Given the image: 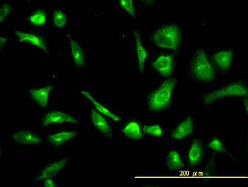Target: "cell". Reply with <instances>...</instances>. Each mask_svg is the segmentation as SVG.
Segmentation results:
<instances>
[{
  "label": "cell",
  "instance_id": "1",
  "mask_svg": "<svg viewBox=\"0 0 248 187\" xmlns=\"http://www.w3.org/2000/svg\"><path fill=\"white\" fill-rule=\"evenodd\" d=\"M189 74L200 83L211 82L216 77L215 66L212 64L209 54L203 49H198L192 56L189 64Z\"/></svg>",
  "mask_w": 248,
  "mask_h": 187
},
{
  "label": "cell",
  "instance_id": "2",
  "mask_svg": "<svg viewBox=\"0 0 248 187\" xmlns=\"http://www.w3.org/2000/svg\"><path fill=\"white\" fill-rule=\"evenodd\" d=\"M153 43L160 48L176 51L182 43V32L177 24H167L156 29L152 36Z\"/></svg>",
  "mask_w": 248,
  "mask_h": 187
},
{
  "label": "cell",
  "instance_id": "3",
  "mask_svg": "<svg viewBox=\"0 0 248 187\" xmlns=\"http://www.w3.org/2000/svg\"><path fill=\"white\" fill-rule=\"evenodd\" d=\"M177 79H167L153 91L147 99L148 109L154 112H161L169 108L172 104Z\"/></svg>",
  "mask_w": 248,
  "mask_h": 187
},
{
  "label": "cell",
  "instance_id": "4",
  "mask_svg": "<svg viewBox=\"0 0 248 187\" xmlns=\"http://www.w3.org/2000/svg\"><path fill=\"white\" fill-rule=\"evenodd\" d=\"M231 96H248V89L243 81L232 82L206 94L203 97V105H209L218 99Z\"/></svg>",
  "mask_w": 248,
  "mask_h": 187
},
{
  "label": "cell",
  "instance_id": "5",
  "mask_svg": "<svg viewBox=\"0 0 248 187\" xmlns=\"http://www.w3.org/2000/svg\"><path fill=\"white\" fill-rule=\"evenodd\" d=\"M134 36V62L137 68L140 73H143L146 68V63H147L148 57H149V51L143 42L141 33L139 30L133 31Z\"/></svg>",
  "mask_w": 248,
  "mask_h": 187
},
{
  "label": "cell",
  "instance_id": "6",
  "mask_svg": "<svg viewBox=\"0 0 248 187\" xmlns=\"http://www.w3.org/2000/svg\"><path fill=\"white\" fill-rule=\"evenodd\" d=\"M79 123V119L72 113H66L60 109H54L46 113L42 119V125L47 127L50 125H62V124H76Z\"/></svg>",
  "mask_w": 248,
  "mask_h": 187
},
{
  "label": "cell",
  "instance_id": "7",
  "mask_svg": "<svg viewBox=\"0 0 248 187\" xmlns=\"http://www.w3.org/2000/svg\"><path fill=\"white\" fill-rule=\"evenodd\" d=\"M235 52L232 49L220 48L212 55L211 62L215 68L221 71H229L233 62Z\"/></svg>",
  "mask_w": 248,
  "mask_h": 187
},
{
  "label": "cell",
  "instance_id": "8",
  "mask_svg": "<svg viewBox=\"0 0 248 187\" xmlns=\"http://www.w3.org/2000/svg\"><path fill=\"white\" fill-rule=\"evenodd\" d=\"M175 59L170 54H160L153 60V69L161 77H169L175 69Z\"/></svg>",
  "mask_w": 248,
  "mask_h": 187
},
{
  "label": "cell",
  "instance_id": "9",
  "mask_svg": "<svg viewBox=\"0 0 248 187\" xmlns=\"http://www.w3.org/2000/svg\"><path fill=\"white\" fill-rule=\"evenodd\" d=\"M89 119L92 128L96 132L104 136H112V128L110 126L109 122L106 119V116L96 110L93 106L89 110Z\"/></svg>",
  "mask_w": 248,
  "mask_h": 187
},
{
  "label": "cell",
  "instance_id": "10",
  "mask_svg": "<svg viewBox=\"0 0 248 187\" xmlns=\"http://www.w3.org/2000/svg\"><path fill=\"white\" fill-rule=\"evenodd\" d=\"M204 148L202 141L194 139L189 144L186 155V161L189 168H195L203 159Z\"/></svg>",
  "mask_w": 248,
  "mask_h": 187
},
{
  "label": "cell",
  "instance_id": "11",
  "mask_svg": "<svg viewBox=\"0 0 248 187\" xmlns=\"http://www.w3.org/2000/svg\"><path fill=\"white\" fill-rule=\"evenodd\" d=\"M52 88V85H46L30 89L29 91V98L32 99L37 105H39L40 107L46 108L50 104Z\"/></svg>",
  "mask_w": 248,
  "mask_h": 187
},
{
  "label": "cell",
  "instance_id": "12",
  "mask_svg": "<svg viewBox=\"0 0 248 187\" xmlns=\"http://www.w3.org/2000/svg\"><path fill=\"white\" fill-rule=\"evenodd\" d=\"M13 142L20 145H39L43 142L42 137L37 132L28 129H18L13 133Z\"/></svg>",
  "mask_w": 248,
  "mask_h": 187
},
{
  "label": "cell",
  "instance_id": "13",
  "mask_svg": "<svg viewBox=\"0 0 248 187\" xmlns=\"http://www.w3.org/2000/svg\"><path fill=\"white\" fill-rule=\"evenodd\" d=\"M15 33L16 37L19 40L20 43L33 46V47L42 49L46 53H49L47 43L46 42V40L43 37H41L40 35L33 33V32L20 31H15Z\"/></svg>",
  "mask_w": 248,
  "mask_h": 187
},
{
  "label": "cell",
  "instance_id": "14",
  "mask_svg": "<svg viewBox=\"0 0 248 187\" xmlns=\"http://www.w3.org/2000/svg\"><path fill=\"white\" fill-rule=\"evenodd\" d=\"M68 45L71 60L75 66L78 68L85 67L86 64V53L85 50L82 48L81 46L73 37H69L68 38Z\"/></svg>",
  "mask_w": 248,
  "mask_h": 187
},
{
  "label": "cell",
  "instance_id": "15",
  "mask_svg": "<svg viewBox=\"0 0 248 187\" xmlns=\"http://www.w3.org/2000/svg\"><path fill=\"white\" fill-rule=\"evenodd\" d=\"M194 133L195 120L192 116H188L175 126L171 132V138L175 140H181L194 134Z\"/></svg>",
  "mask_w": 248,
  "mask_h": 187
},
{
  "label": "cell",
  "instance_id": "16",
  "mask_svg": "<svg viewBox=\"0 0 248 187\" xmlns=\"http://www.w3.org/2000/svg\"><path fill=\"white\" fill-rule=\"evenodd\" d=\"M69 157L62 159V160H57L54 162L46 165L45 168H43V170L39 172V175L36 179L37 181H44L46 179L53 178L55 176H57L64 168L66 167Z\"/></svg>",
  "mask_w": 248,
  "mask_h": 187
},
{
  "label": "cell",
  "instance_id": "17",
  "mask_svg": "<svg viewBox=\"0 0 248 187\" xmlns=\"http://www.w3.org/2000/svg\"><path fill=\"white\" fill-rule=\"evenodd\" d=\"M80 93L91 103L93 108L95 109L96 110L99 111V113H102L103 115L113 119V121H116V122H119L121 120V119L116 113H113V111L108 108L106 105H104L103 103L96 99L95 97L91 94V91L84 88L80 90Z\"/></svg>",
  "mask_w": 248,
  "mask_h": 187
},
{
  "label": "cell",
  "instance_id": "18",
  "mask_svg": "<svg viewBox=\"0 0 248 187\" xmlns=\"http://www.w3.org/2000/svg\"><path fill=\"white\" fill-rule=\"evenodd\" d=\"M166 167L167 170L171 172L180 171L185 168L182 156L180 151L175 148H170L167 152L166 157Z\"/></svg>",
  "mask_w": 248,
  "mask_h": 187
},
{
  "label": "cell",
  "instance_id": "19",
  "mask_svg": "<svg viewBox=\"0 0 248 187\" xmlns=\"http://www.w3.org/2000/svg\"><path fill=\"white\" fill-rule=\"evenodd\" d=\"M78 133L76 131L63 130L53 133L48 137V141L56 148H61L73 139H77Z\"/></svg>",
  "mask_w": 248,
  "mask_h": 187
},
{
  "label": "cell",
  "instance_id": "20",
  "mask_svg": "<svg viewBox=\"0 0 248 187\" xmlns=\"http://www.w3.org/2000/svg\"><path fill=\"white\" fill-rule=\"evenodd\" d=\"M122 134L130 139H140L143 137V131L141 125L137 121H129L124 126Z\"/></svg>",
  "mask_w": 248,
  "mask_h": 187
},
{
  "label": "cell",
  "instance_id": "21",
  "mask_svg": "<svg viewBox=\"0 0 248 187\" xmlns=\"http://www.w3.org/2000/svg\"><path fill=\"white\" fill-rule=\"evenodd\" d=\"M47 22V14L45 10L39 9L31 13L28 18V23L33 27H42Z\"/></svg>",
  "mask_w": 248,
  "mask_h": 187
},
{
  "label": "cell",
  "instance_id": "22",
  "mask_svg": "<svg viewBox=\"0 0 248 187\" xmlns=\"http://www.w3.org/2000/svg\"><path fill=\"white\" fill-rule=\"evenodd\" d=\"M52 22L55 28L59 29H64L67 24V15L62 9L55 8L52 15Z\"/></svg>",
  "mask_w": 248,
  "mask_h": 187
},
{
  "label": "cell",
  "instance_id": "23",
  "mask_svg": "<svg viewBox=\"0 0 248 187\" xmlns=\"http://www.w3.org/2000/svg\"><path fill=\"white\" fill-rule=\"evenodd\" d=\"M207 146L210 150L215 153H225L227 152L225 143L218 135L215 134L208 140Z\"/></svg>",
  "mask_w": 248,
  "mask_h": 187
},
{
  "label": "cell",
  "instance_id": "24",
  "mask_svg": "<svg viewBox=\"0 0 248 187\" xmlns=\"http://www.w3.org/2000/svg\"><path fill=\"white\" fill-rule=\"evenodd\" d=\"M142 131H143V133H146L147 135L154 137V138H161L165 133L163 127L158 124L145 125L142 127Z\"/></svg>",
  "mask_w": 248,
  "mask_h": 187
},
{
  "label": "cell",
  "instance_id": "25",
  "mask_svg": "<svg viewBox=\"0 0 248 187\" xmlns=\"http://www.w3.org/2000/svg\"><path fill=\"white\" fill-rule=\"evenodd\" d=\"M118 4L122 11L127 14L129 17H137V9H136L135 3L133 0H119Z\"/></svg>",
  "mask_w": 248,
  "mask_h": 187
},
{
  "label": "cell",
  "instance_id": "26",
  "mask_svg": "<svg viewBox=\"0 0 248 187\" xmlns=\"http://www.w3.org/2000/svg\"><path fill=\"white\" fill-rule=\"evenodd\" d=\"M14 12V8L9 3H4L0 7V23H5L9 15Z\"/></svg>",
  "mask_w": 248,
  "mask_h": 187
},
{
  "label": "cell",
  "instance_id": "27",
  "mask_svg": "<svg viewBox=\"0 0 248 187\" xmlns=\"http://www.w3.org/2000/svg\"><path fill=\"white\" fill-rule=\"evenodd\" d=\"M43 185L46 187H57V182H55L53 178H47L43 181Z\"/></svg>",
  "mask_w": 248,
  "mask_h": 187
},
{
  "label": "cell",
  "instance_id": "28",
  "mask_svg": "<svg viewBox=\"0 0 248 187\" xmlns=\"http://www.w3.org/2000/svg\"><path fill=\"white\" fill-rule=\"evenodd\" d=\"M6 43H7V38L1 36V37H0V48L3 49L4 44H6Z\"/></svg>",
  "mask_w": 248,
  "mask_h": 187
},
{
  "label": "cell",
  "instance_id": "29",
  "mask_svg": "<svg viewBox=\"0 0 248 187\" xmlns=\"http://www.w3.org/2000/svg\"><path fill=\"white\" fill-rule=\"evenodd\" d=\"M244 108H245L246 113H248V99H247V97H246L245 99H244Z\"/></svg>",
  "mask_w": 248,
  "mask_h": 187
}]
</instances>
